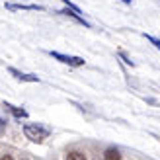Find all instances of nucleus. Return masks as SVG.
Returning <instances> with one entry per match:
<instances>
[{
  "mask_svg": "<svg viewBox=\"0 0 160 160\" xmlns=\"http://www.w3.org/2000/svg\"><path fill=\"white\" fill-rule=\"evenodd\" d=\"M49 55L53 59L61 61L62 65H68V67H82L84 65V59H80V57H70V55H62L59 51H49Z\"/></svg>",
  "mask_w": 160,
  "mask_h": 160,
  "instance_id": "nucleus-2",
  "label": "nucleus"
},
{
  "mask_svg": "<svg viewBox=\"0 0 160 160\" xmlns=\"http://www.w3.org/2000/svg\"><path fill=\"white\" fill-rule=\"evenodd\" d=\"M123 2H125V4H131V0H123Z\"/></svg>",
  "mask_w": 160,
  "mask_h": 160,
  "instance_id": "nucleus-12",
  "label": "nucleus"
},
{
  "mask_svg": "<svg viewBox=\"0 0 160 160\" xmlns=\"http://www.w3.org/2000/svg\"><path fill=\"white\" fill-rule=\"evenodd\" d=\"M65 160H86V154L80 152V150H72V152H68L65 156Z\"/></svg>",
  "mask_w": 160,
  "mask_h": 160,
  "instance_id": "nucleus-7",
  "label": "nucleus"
},
{
  "mask_svg": "<svg viewBox=\"0 0 160 160\" xmlns=\"http://www.w3.org/2000/svg\"><path fill=\"white\" fill-rule=\"evenodd\" d=\"M23 135L31 142H37L39 145V142H43L51 135V127H47L43 123H26L23 125Z\"/></svg>",
  "mask_w": 160,
  "mask_h": 160,
  "instance_id": "nucleus-1",
  "label": "nucleus"
},
{
  "mask_svg": "<svg viewBox=\"0 0 160 160\" xmlns=\"http://www.w3.org/2000/svg\"><path fill=\"white\" fill-rule=\"evenodd\" d=\"M142 35H145V37H147V41H150V43H152V45L156 47V49L160 51V39H156L154 35H148V33H142Z\"/></svg>",
  "mask_w": 160,
  "mask_h": 160,
  "instance_id": "nucleus-8",
  "label": "nucleus"
},
{
  "mask_svg": "<svg viewBox=\"0 0 160 160\" xmlns=\"http://www.w3.org/2000/svg\"><path fill=\"white\" fill-rule=\"evenodd\" d=\"M4 108L8 109V111H10V113L14 115V117H18V119H26L28 117V111L26 109H23V108H18V106H12V103H4Z\"/></svg>",
  "mask_w": 160,
  "mask_h": 160,
  "instance_id": "nucleus-5",
  "label": "nucleus"
},
{
  "mask_svg": "<svg viewBox=\"0 0 160 160\" xmlns=\"http://www.w3.org/2000/svg\"><path fill=\"white\" fill-rule=\"evenodd\" d=\"M0 160H14V158H12V156H10V154H4V156H2V158H0Z\"/></svg>",
  "mask_w": 160,
  "mask_h": 160,
  "instance_id": "nucleus-10",
  "label": "nucleus"
},
{
  "mask_svg": "<svg viewBox=\"0 0 160 160\" xmlns=\"http://www.w3.org/2000/svg\"><path fill=\"white\" fill-rule=\"evenodd\" d=\"M6 10H43L39 4H12V2H6Z\"/></svg>",
  "mask_w": 160,
  "mask_h": 160,
  "instance_id": "nucleus-3",
  "label": "nucleus"
},
{
  "mask_svg": "<svg viewBox=\"0 0 160 160\" xmlns=\"http://www.w3.org/2000/svg\"><path fill=\"white\" fill-rule=\"evenodd\" d=\"M119 55H121V59H123V61H125V62H127V65H133V61H131V59H129V57H127V55H125V53H123V51H121V53H119Z\"/></svg>",
  "mask_w": 160,
  "mask_h": 160,
  "instance_id": "nucleus-9",
  "label": "nucleus"
},
{
  "mask_svg": "<svg viewBox=\"0 0 160 160\" xmlns=\"http://www.w3.org/2000/svg\"><path fill=\"white\" fill-rule=\"evenodd\" d=\"M10 74H14L18 80H22V82H39V78L35 74H26V72H20V70H16L14 67H10Z\"/></svg>",
  "mask_w": 160,
  "mask_h": 160,
  "instance_id": "nucleus-4",
  "label": "nucleus"
},
{
  "mask_svg": "<svg viewBox=\"0 0 160 160\" xmlns=\"http://www.w3.org/2000/svg\"><path fill=\"white\" fill-rule=\"evenodd\" d=\"M103 160H121V154H119V150L115 147H109L103 152Z\"/></svg>",
  "mask_w": 160,
  "mask_h": 160,
  "instance_id": "nucleus-6",
  "label": "nucleus"
},
{
  "mask_svg": "<svg viewBox=\"0 0 160 160\" xmlns=\"http://www.w3.org/2000/svg\"><path fill=\"white\" fill-rule=\"evenodd\" d=\"M0 127H4V119H0Z\"/></svg>",
  "mask_w": 160,
  "mask_h": 160,
  "instance_id": "nucleus-11",
  "label": "nucleus"
}]
</instances>
